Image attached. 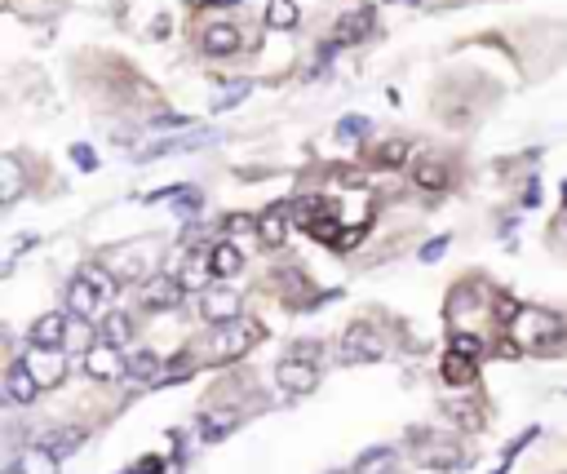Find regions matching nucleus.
Wrapping results in <instances>:
<instances>
[{"mask_svg": "<svg viewBox=\"0 0 567 474\" xmlns=\"http://www.w3.org/2000/svg\"><path fill=\"white\" fill-rule=\"evenodd\" d=\"M510 333L523 341V346H532V350H550V346H559V341L567 338V324L554 315V310L523 306V310L510 319Z\"/></svg>", "mask_w": 567, "mask_h": 474, "instance_id": "1", "label": "nucleus"}, {"mask_svg": "<svg viewBox=\"0 0 567 474\" xmlns=\"http://www.w3.org/2000/svg\"><path fill=\"white\" fill-rule=\"evenodd\" d=\"M337 355H341V364H377V359L386 355V341H381L377 328H368V324H350V328L341 333Z\"/></svg>", "mask_w": 567, "mask_h": 474, "instance_id": "2", "label": "nucleus"}, {"mask_svg": "<svg viewBox=\"0 0 567 474\" xmlns=\"http://www.w3.org/2000/svg\"><path fill=\"white\" fill-rule=\"evenodd\" d=\"M200 310H204V319H208L213 328H227V324H235V319L244 315V298L235 293L231 284H204Z\"/></svg>", "mask_w": 567, "mask_h": 474, "instance_id": "3", "label": "nucleus"}, {"mask_svg": "<svg viewBox=\"0 0 567 474\" xmlns=\"http://www.w3.org/2000/svg\"><path fill=\"white\" fill-rule=\"evenodd\" d=\"M85 373L94 377V381H120V377L129 373V359L120 355L116 341H98V346L85 350Z\"/></svg>", "mask_w": 567, "mask_h": 474, "instance_id": "4", "label": "nucleus"}, {"mask_svg": "<svg viewBox=\"0 0 567 474\" xmlns=\"http://www.w3.org/2000/svg\"><path fill=\"white\" fill-rule=\"evenodd\" d=\"M275 381H279L289 395H310V390L319 386V364H306V359L284 355V359L275 364Z\"/></svg>", "mask_w": 567, "mask_h": 474, "instance_id": "5", "label": "nucleus"}, {"mask_svg": "<svg viewBox=\"0 0 567 474\" xmlns=\"http://www.w3.org/2000/svg\"><path fill=\"white\" fill-rule=\"evenodd\" d=\"M253 341H258V328H253V324L244 328V324L235 319V324H227V328H218V341H213V359L231 364V359H239V355H244Z\"/></svg>", "mask_w": 567, "mask_h": 474, "instance_id": "6", "label": "nucleus"}, {"mask_svg": "<svg viewBox=\"0 0 567 474\" xmlns=\"http://www.w3.org/2000/svg\"><path fill=\"white\" fill-rule=\"evenodd\" d=\"M182 302H187V284L177 275H160V279H151L142 288V306H151V310H173Z\"/></svg>", "mask_w": 567, "mask_h": 474, "instance_id": "7", "label": "nucleus"}, {"mask_svg": "<svg viewBox=\"0 0 567 474\" xmlns=\"http://www.w3.org/2000/svg\"><path fill=\"white\" fill-rule=\"evenodd\" d=\"M102 302H106V298H102V293L94 288V284H89V279H85V275H80V271L71 275V284H67V310H71V315H80V319H94V315L102 310Z\"/></svg>", "mask_w": 567, "mask_h": 474, "instance_id": "8", "label": "nucleus"}, {"mask_svg": "<svg viewBox=\"0 0 567 474\" xmlns=\"http://www.w3.org/2000/svg\"><path fill=\"white\" fill-rule=\"evenodd\" d=\"M35 395H40V381H35V373L18 359V364H9V373H5V399L9 404H35Z\"/></svg>", "mask_w": 567, "mask_h": 474, "instance_id": "9", "label": "nucleus"}, {"mask_svg": "<svg viewBox=\"0 0 567 474\" xmlns=\"http://www.w3.org/2000/svg\"><path fill=\"white\" fill-rule=\"evenodd\" d=\"M67 341V315L63 310H49L32 324V346L35 350H58Z\"/></svg>", "mask_w": 567, "mask_h": 474, "instance_id": "10", "label": "nucleus"}, {"mask_svg": "<svg viewBox=\"0 0 567 474\" xmlns=\"http://www.w3.org/2000/svg\"><path fill=\"white\" fill-rule=\"evenodd\" d=\"M239 45H244V35H239V27H231V23H213V27L204 32V54H208V58H235Z\"/></svg>", "mask_w": 567, "mask_h": 474, "instance_id": "11", "label": "nucleus"}, {"mask_svg": "<svg viewBox=\"0 0 567 474\" xmlns=\"http://www.w3.org/2000/svg\"><path fill=\"white\" fill-rule=\"evenodd\" d=\"M58 452L49 448V443H35V448H27L23 457H18V466H14V474H63L58 470Z\"/></svg>", "mask_w": 567, "mask_h": 474, "instance_id": "12", "label": "nucleus"}, {"mask_svg": "<svg viewBox=\"0 0 567 474\" xmlns=\"http://www.w3.org/2000/svg\"><path fill=\"white\" fill-rule=\"evenodd\" d=\"M208 267H213V279H231V275H239L244 257H239V248H235L231 239H218L208 248Z\"/></svg>", "mask_w": 567, "mask_h": 474, "instance_id": "13", "label": "nucleus"}, {"mask_svg": "<svg viewBox=\"0 0 567 474\" xmlns=\"http://www.w3.org/2000/svg\"><path fill=\"white\" fill-rule=\"evenodd\" d=\"M289 217H293V213H289L284 204L267 208V213H262V222H258V236H262V244H270V248H275V244H284V236H289Z\"/></svg>", "mask_w": 567, "mask_h": 474, "instance_id": "14", "label": "nucleus"}, {"mask_svg": "<svg viewBox=\"0 0 567 474\" xmlns=\"http://www.w3.org/2000/svg\"><path fill=\"white\" fill-rule=\"evenodd\" d=\"M474 377H479V364H474L470 355L448 350V359H443V381H448V386H470Z\"/></svg>", "mask_w": 567, "mask_h": 474, "instance_id": "15", "label": "nucleus"}, {"mask_svg": "<svg viewBox=\"0 0 567 474\" xmlns=\"http://www.w3.org/2000/svg\"><path fill=\"white\" fill-rule=\"evenodd\" d=\"M129 381H134V386H142V381H156V377H160V355H156V350H134V355H129Z\"/></svg>", "mask_w": 567, "mask_h": 474, "instance_id": "16", "label": "nucleus"}, {"mask_svg": "<svg viewBox=\"0 0 567 474\" xmlns=\"http://www.w3.org/2000/svg\"><path fill=\"white\" fill-rule=\"evenodd\" d=\"M355 474H395V448H368L355 461Z\"/></svg>", "mask_w": 567, "mask_h": 474, "instance_id": "17", "label": "nucleus"}, {"mask_svg": "<svg viewBox=\"0 0 567 474\" xmlns=\"http://www.w3.org/2000/svg\"><path fill=\"white\" fill-rule=\"evenodd\" d=\"M298 5H293V0H270L267 5V23L270 27H275V32H293V27H298Z\"/></svg>", "mask_w": 567, "mask_h": 474, "instance_id": "18", "label": "nucleus"}, {"mask_svg": "<svg viewBox=\"0 0 567 474\" xmlns=\"http://www.w3.org/2000/svg\"><path fill=\"white\" fill-rule=\"evenodd\" d=\"M129 338H134V319H129L125 310H111V315H106V324H102V341H116V346H125Z\"/></svg>", "mask_w": 567, "mask_h": 474, "instance_id": "19", "label": "nucleus"}, {"mask_svg": "<svg viewBox=\"0 0 567 474\" xmlns=\"http://www.w3.org/2000/svg\"><path fill=\"white\" fill-rule=\"evenodd\" d=\"M191 373H196V359H191V355H173L168 368H160L156 386H177V381H187Z\"/></svg>", "mask_w": 567, "mask_h": 474, "instance_id": "20", "label": "nucleus"}, {"mask_svg": "<svg viewBox=\"0 0 567 474\" xmlns=\"http://www.w3.org/2000/svg\"><path fill=\"white\" fill-rule=\"evenodd\" d=\"M80 275H85V279L98 288L102 298H116V288H120V275L106 271V267H94V262H89V267H80Z\"/></svg>", "mask_w": 567, "mask_h": 474, "instance_id": "21", "label": "nucleus"}, {"mask_svg": "<svg viewBox=\"0 0 567 474\" xmlns=\"http://www.w3.org/2000/svg\"><path fill=\"white\" fill-rule=\"evenodd\" d=\"M417 187H426V191H439V187H448V169L439 165V160H426V165H417Z\"/></svg>", "mask_w": 567, "mask_h": 474, "instance_id": "22", "label": "nucleus"}, {"mask_svg": "<svg viewBox=\"0 0 567 474\" xmlns=\"http://www.w3.org/2000/svg\"><path fill=\"white\" fill-rule=\"evenodd\" d=\"M18 196H23V169H18V160H14V156H5V196H0V200L14 204Z\"/></svg>", "mask_w": 567, "mask_h": 474, "instance_id": "23", "label": "nucleus"}, {"mask_svg": "<svg viewBox=\"0 0 567 474\" xmlns=\"http://www.w3.org/2000/svg\"><path fill=\"white\" fill-rule=\"evenodd\" d=\"M85 443V430L80 426H71V430H54V439H49V448L58 452V457H67V452H76Z\"/></svg>", "mask_w": 567, "mask_h": 474, "instance_id": "24", "label": "nucleus"}, {"mask_svg": "<svg viewBox=\"0 0 567 474\" xmlns=\"http://www.w3.org/2000/svg\"><path fill=\"white\" fill-rule=\"evenodd\" d=\"M231 426H235L231 412H222V417H204V439H208V443L227 439V430H231Z\"/></svg>", "mask_w": 567, "mask_h": 474, "instance_id": "25", "label": "nucleus"}, {"mask_svg": "<svg viewBox=\"0 0 567 474\" xmlns=\"http://www.w3.org/2000/svg\"><path fill=\"white\" fill-rule=\"evenodd\" d=\"M289 355H293V359H306V364H319V359H324V341H293Z\"/></svg>", "mask_w": 567, "mask_h": 474, "instance_id": "26", "label": "nucleus"}, {"mask_svg": "<svg viewBox=\"0 0 567 474\" xmlns=\"http://www.w3.org/2000/svg\"><path fill=\"white\" fill-rule=\"evenodd\" d=\"M377 160H381V165H390V169H400L403 160H408V142H386V146L377 151Z\"/></svg>", "mask_w": 567, "mask_h": 474, "instance_id": "27", "label": "nucleus"}, {"mask_svg": "<svg viewBox=\"0 0 567 474\" xmlns=\"http://www.w3.org/2000/svg\"><path fill=\"white\" fill-rule=\"evenodd\" d=\"M452 350H457V355H470V359H479V355H483V341L474 338V333H452Z\"/></svg>", "mask_w": 567, "mask_h": 474, "instance_id": "28", "label": "nucleus"}, {"mask_svg": "<svg viewBox=\"0 0 567 474\" xmlns=\"http://www.w3.org/2000/svg\"><path fill=\"white\" fill-rule=\"evenodd\" d=\"M372 27V14H359V18H346L341 23V40H350V35H364Z\"/></svg>", "mask_w": 567, "mask_h": 474, "instance_id": "29", "label": "nucleus"}, {"mask_svg": "<svg viewBox=\"0 0 567 474\" xmlns=\"http://www.w3.org/2000/svg\"><path fill=\"white\" fill-rule=\"evenodd\" d=\"M165 470H168V461L165 457H156V452H147V457L134 466V474H165Z\"/></svg>", "mask_w": 567, "mask_h": 474, "instance_id": "30", "label": "nucleus"}, {"mask_svg": "<svg viewBox=\"0 0 567 474\" xmlns=\"http://www.w3.org/2000/svg\"><path fill=\"white\" fill-rule=\"evenodd\" d=\"M337 137H368V120H341Z\"/></svg>", "mask_w": 567, "mask_h": 474, "instance_id": "31", "label": "nucleus"}, {"mask_svg": "<svg viewBox=\"0 0 567 474\" xmlns=\"http://www.w3.org/2000/svg\"><path fill=\"white\" fill-rule=\"evenodd\" d=\"M443 248H448V236L430 239V244H426V248H421V257H426V262H439V257H443Z\"/></svg>", "mask_w": 567, "mask_h": 474, "instance_id": "32", "label": "nucleus"}, {"mask_svg": "<svg viewBox=\"0 0 567 474\" xmlns=\"http://www.w3.org/2000/svg\"><path fill=\"white\" fill-rule=\"evenodd\" d=\"M76 165H80V169H94L98 160H94V151H89V146H76Z\"/></svg>", "mask_w": 567, "mask_h": 474, "instance_id": "33", "label": "nucleus"}, {"mask_svg": "<svg viewBox=\"0 0 567 474\" xmlns=\"http://www.w3.org/2000/svg\"><path fill=\"white\" fill-rule=\"evenodd\" d=\"M333 474H350V470H333Z\"/></svg>", "mask_w": 567, "mask_h": 474, "instance_id": "34", "label": "nucleus"}, {"mask_svg": "<svg viewBox=\"0 0 567 474\" xmlns=\"http://www.w3.org/2000/svg\"><path fill=\"white\" fill-rule=\"evenodd\" d=\"M129 474H134V470H129Z\"/></svg>", "mask_w": 567, "mask_h": 474, "instance_id": "35", "label": "nucleus"}]
</instances>
